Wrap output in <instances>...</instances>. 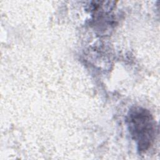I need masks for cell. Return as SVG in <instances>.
I'll return each mask as SVG.
<instances>
[{
	"mask_svg": "<svg viewBox=\"0 0 160 160\" xmlns=\"http://www.w3.org/2000/svg\"><path fill=\"white\" fill-rule=\"evenodd\" d=\"M126 122L132 138L139 152H145L154 142L156 124L150 112L141 107H133L128 113Z\"/></svg>",
	"mask_w": 160,
	"mask_h": 160,
	"instance_id": "cell-1",
	"label": "cell"
}]
</instances>
